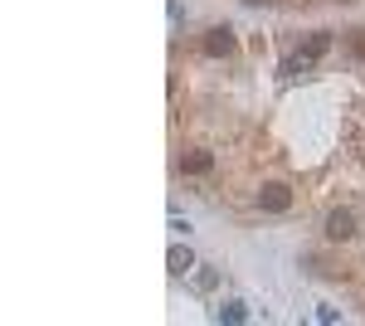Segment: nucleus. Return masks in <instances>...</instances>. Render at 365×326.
Instances as JSON below:
<instances>
[{
  "label": "nucleus",
  "instance_id": "1",
  "mask_svg": "<svg viewBox=\"0 0 365 326\" xmlns=\"http://www.w3.org/2000/svg\"><path fill=\"white\" fill-rule=\"evenodd\" d=\"M356 234H361L356 210H331V215H327V239H331V244H351Z\"/></svg>",
  "mask_w": 365,
  "mask_h": 326
},
{
  "label": "nucleus",
  "instance_id": "2",
  "mask_svg": "<svg viewBox=\"0 0 365 326\" xmlns=\"http://www.w3.org/2000/svg\"><path fill=\"white\" fill-rule=\"evenodd\" d=\"M258 205H263L268 215H287V210H292V190H287L282 180H263V190H258Z\"/></svg>",
  "mask_w": 365,
  "mask_h": 326
},
{
  "label": "nucleus",
  "instance_id": "3",
  "mask_svg": "<svg viewBox=\"0 0 365 326\" xmlns=\"http://www.w3.org/2000/svg\"><path fill=\"white\" fill-rule=\"evenodd\" d=\"M234 49H239V39H234V29H229V25H215L210 34H205V54H210V58H229Z\"/></svg>",
  "mask_w": 365,
  "mask_h": 326
},
{
  "label": "nucleus",
  "instance_id": "4",
  "mask_svg": "<svg viewBox=\"0 0 365 326\" xmlns=\"http://www.w3.org/2000/svg\"><path fill=\"white\" fill-rule=\"evenodd\" d=\"M180 170H185V175H210V170H215V151H190V156H180Z\"/></svg>",
  "mask_w": 365,
  "mask_h": 326
},
{
  "label": "nucleus",
  "instance_id": "5",
  "mask_svg": "<svg viewBox=\"0 0 365 326\" xmlns=\"http://www.w3.org/2000/svg\"><path fill=\"white\" fill-rule=\"evenodd\" d=\"M166 268L175 272V277H185V272L195 268V253H190V248H180V244H175V248L166 253Z\"/></svg>",
  "mask_w": 365,
  "mask_h": 326
},
{
  "label": "nucleus",
  "instance_id": "6",
  "mask_svg": "<svg viewBox=\"0 0 365 326\" xmlns=\"http://www.w3.org/2000/svg\"><path fill=\"white\" fill-rule=\"evenodd\" d=\"M331 44H336V39H331L327 29H317V34L307 39V49H302V58H307V63H317L322 54H331Z\"/></svg>",
  "mask_w": 365,
  "mask_h": 326
},
{
  "label": "nucleus",
  "instance_id": "7",
  "mask_svg": "<svg viewBox=\"0 0 365 326\" xmlns=\"http://www.w3.org/2000/svg\"><path fill=\"white\" fill-rule=\"evenodd\" d=\"M220 322H249V307H244V302H225V307H220Z\"/></svg>",
  "mask_w": 365,
  "mask_h": 326
},
{
  "label": "nucleus",
  "instance_id": "8",
  "mask_svg": "<svg viewBox=\"0 0 365 326\" xmlns=\"http://www.w3.org/2000/svg\"><path fill=\"white\" fill-rule=\"evenodd\" d=\"M351 49H356V58H365V29H356V39H351Z\"/></svg>",
  "mask_w": 365,
  "mask_h": 326
}]
</instances>
